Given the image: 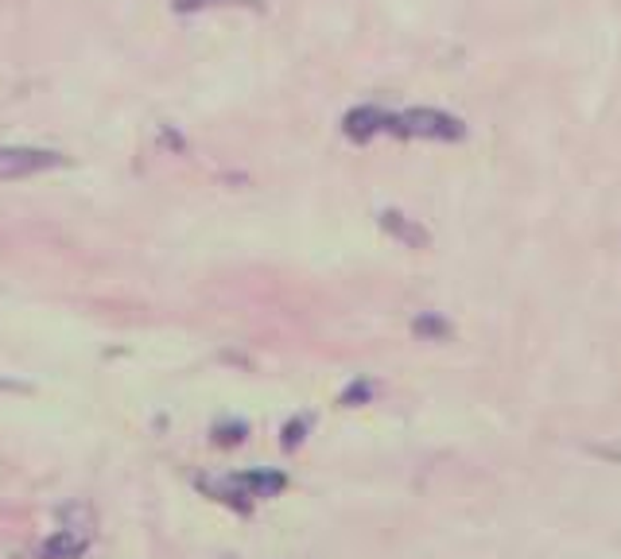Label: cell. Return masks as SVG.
Listing matches in <instances>:
<instances>
[{"label":"cell","instance_id":"4","mask_svg":"<svg viewBox=\"0 0 621 559\" xmlns=\"http://www.w3.org/2000/svg\"><path fill=\"white\" fill-rule=\"evenodd\" d=\"M381 230L389 233V238H397L400 245H409V248H427V245H431V233H427L416 218H409V214H400V210H385L381 214Z\"/></svg>","mask_w":621,"mask_h":559},{"label":"cell","instance_id":"9","mask_svg":"<svg viewBox=\"0 0 621 559\" xmlns=\"http://www.w3.org/2000/svg\"><path fill=\"white\" fill-rule=\"evenodd\" d=\"M307 427H310V416H300V420H292V424L284 427V447H288V451H295V447L303 443Z\"/></svg>","mask_w":621,"mask_h":559},{"label":"cell","instance_id":"5","mask_svg":"<svg viewBox=\"0 0 621 559\" xmlns=\"http://www.w3.org/2000/svg\"><path fill=\"white\" fill-rule=\"evenodd\" d=\"M241 489H245L248 497H276L284 494L288 478L280 471H253V474H241V478H233Z\"/></svg>","mask_w":621,"mask_h":559},{"label":"cell","instance_id":"10","mask_svg":"<svg viewBox=\"0 0 621 559\" xmlns=\"http://www.w3.org/2000/svg\"><path fill=\"white\" fill-rule=\"evenodd\" d=\"M369 397H373V385L369 381H354L346 392H342V404H346V409H357V404H365Z\"/></svg>","mask_w":621,"mask_h":559},{"label":"cell","instance_id":"2","mask_svg":"<svg viewBox=\"0 0 621 559\" xmlns=\"http://www.w3.org/2000/svg\"><path fill=\"white\" fill-rule=\"evenodd\" d=\"M62 151L51 148H24V144H4L0 148V179H32L44 171L62 168Z\"/></svg>","mask_w":621,"mask_h":559},{"label":"cell","instance_id":"7","mask_svg":"<svg viewBox=\"0 0 621 559\" xmlns=\"http://www.w3.org/2000/svg\"><path fill=\"white\" fill-rule=\"evenodd\" d=\"M412 330H416L424 342H447V338H451V323H447L443 315H435V311L416 315V319H412Z\"/></svg>","mask_w":621,"mask_h":559},{"label":"cell","instance_id":"3","mask_svg":"<svg viewBox=\"0 0 621 559\" xmlns=\"http://www.w3.org/2000/svg\"><path fill=\"white\" fill-rule=\"evenodd\" d=\"M389 124H392L389 109H381V106H357V109H350L346 121H342V133H346L354 144H365V141H373V136L389 133Z\"/></svg>","mask_w":621,"mask_h":559},{"label":"cell","instance_id":"1","mask_svg":"<svg viewBox=\"0 0 621 559\" xmlns=\"http://www.w3.org/2000/svg\"><path fill=\"white\" fill-rule=\"evenodd\" d=\"M392 136H404V141H435V144H459L466 136V121L447 109H404V113H392L389 124Z\"/></svg>","mask_w":621,"mask_h":559},{"label":"cell","instance_id":"8","mask_svg":"<svg viewBox=\"0 0 621 559\" xmlns=\"http://www.w3.org/2000/svg\"><path fill=\"white\" fill-rule=\"evenodd\" d=\"M171 4H175V12L226 9V4H233V9H260V0H171Z\"/></svg>","mask_w":621,"mask_h":559},{"label":"cell","instance_id":"6","mask_svg":"<svg viewBox=\"0 0 621 559\" xmlns=\"http://www.w3.org/2000/svg\"><path fill=\"white\" fill-rule=\"evenodd\" d=\"M82 551H86V540L82 536H74V533H54L51 540L44 544V559H78Z\"/></svg>","mask_w":621,"mask_h":559}]
</instances>
